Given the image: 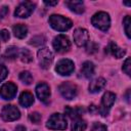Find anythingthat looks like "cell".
<instances>
[{
	"mask_svg": "<svg viewBox=\"0 0 131 131\" xmlns=\"http://www.w3.org/2000/svg\"><path fill=\"white\" fill-rule=\"evenodd\" d=\"M108 49H110L111 53H112L116 58H121V57H123V56L125 55V53H126V51H125L124 49H122L121 47H119V46L117 45V43H115V42H111V43H110Z\"/></svg>",
	"mask_w": 131,
	"mask_h": 131,
	"instance_id": "cell-20",
	"label": "cell"
},
{
	"mask_svg": "<svg viewBox=\"0 0 131 131\" xmlns=\"http://www.w3.org/2000/svg\"><path fill=\"white\" fill-rule=\"evenodd\" d=\"M116 100V95L113 92H105L101 98V107L99 110V112L101 113L102 116H106V114L108 113V110L111 108V106L114 104Z\"/></svg>",
	"mask_w": 131,
	"mask_h": 131,
	"instance_id": "cell-10",
	"label": "cell"
},
{
	"mask_svg": "<svg viewBox=\"0 0 131 131\" xmlns=\"http://www.w3.org/2000/svg\"><path fill=\"white\" fill-rule=\"evenodd\" d=\"M19 57H20V60L23 62H30L33 59V55H32L31 51L27 48H23L19 51Z\"/></svg>",
	"mask_w": 131,
	"mask_h": 131,
	"instance_id": "cell-22",
	"label": "cell"
},
{
	"mask_svg": "<svg viewBox=\"0 0 131 131\" xmlns=\"http://www.w3.org/2000/svg\"><path fill=\"white\" fill-rule=\"evenodd\" d=\"M16 91H17L16 85L11 83V82H8V83L3 84L2 87L0 88V96L3 99L9 100V99H12L15 96Z\"/></svg>",
	"mask_w": 131,
	"mask_h": 131,
	"instance_id": "cell-11",
	"label": "cell"
},
{
	"mask_svg": "<svg viewBox=\"0 0 131 131\" xmlns=\"http://www.w3.org/2000/svg\"><path fill=\"white\" fill-rule=\"evenodd\" d=\"M64 4L74 12L76 13H83L85 10V6L84 3L82 1H76V0H72V1H66Z\"/></svg>",
	"mask_w": 131,
	"mask_h": 131,
	"instance_id": "cell-15",
	"label": "cell"
},
{
	"mask_svg": "<svg viewBox=\"0 0 131 131\" xmlns=\"http://www.w3.org/2000/svg\"><path fill=\"white\" fill-rule=\"evenodd\" d=\"M131 59H130V57H128L126 60H125V62H124V64H123V71L128 75V76H130L131 74Z\"/></svg>",
	"mask_w": 131,
	"mask_h": 131,
	"instance_id": "cell-29",
	"label": "cell"
},
{
	"mask_svg": "<svg viewBox=\"0 0 131 131\" xmlns=\"http://www.w3.org/2000/svg\"><path fill=\"white\" fill-rule=\"evenodd\" d=\"M48 21H49V25L54 30L59 31V32L68 31L73 26V23H72L71 19H69L68 17H64L62 15H59V14H52V15H50Z\"/></svg>",
	"mask_w": 131,
	"mask_h": 131,
	"instance_id": "cell-1",
	"label": "cell"
},
{
	"mask_svg": "<svg viewBox=\"0 0 131 131\" xmlns=\"http://www.w3.org/2000/svg\"><path fill=\"white\" fill-rule=\"evenodd\" d=\"M0 37H1V39H2V41H3V42H6V41H8V39H9V37H10V35H9V32H8L7 30L3 29V30L0 32Z\"/></svg>",
	"mask_w": 131,
	"mask_h": 131,
	"instance_id": "cell-32",
	"label": "cell"
},
{
	"mask_svg": "<svg viewBox=\"0 0 131 131\" xmlns=\"http://www.w3.org/2000/svg\"><path fill=\"white\" fill-rule=\"evenodd\" d=\"M64 113L72 119H78L83 113H84V108L81 107V106H78V107H70V106H67L64 108Z\"/></svg>",
	"mask_w": 131,
	"mask_h": 131,
	"instance_id": "cell-19",
	"label": "cell"
},
{
	"mask_svg": "<svg viewBox=\"0 0 131 131\" xmlns=\"http://www.w3.org/2000/svg\"><path fill=\"white\" fill-rule=\"evenodd\" d=\"M44 3L46 5H48V6H54V5H56L58 3V1H44Z\"/></svg>",
	"mask_w": 131,
	"mask_h": 131,
	"instance_id": "cell-34",
	"label": "cell"
},
{
	"mask_svg": "<svg viewBox=\"0 0 131 131\" xmlns=\"http://www.w3.org/2000/svg\"><path fill=\"white\" fill-rule=\"evenodd\" d=\"M1 117L4 121H7V122L15 121L20 117V113L16 106H14L12 104H7L3 107Z\"/></svg>",
	"mask_w": 131,
	"mask_h": 131,
	"instance_id": "cell-9",
	"label": "cell"
},
{
	"mask_svg": "<svg viewBox=\"0 0 131 131\" xmlns=\"http://www.w3.org/2000/svg\"><path fill=\"white\" fill-rule=\"evenodd\" d=\"M87 127V124L82 119H75V121L72 124V131H85Z\"/></svg>",
	"mask_w": 131,
	"mask_h": 131,
	"instance_id": "cell-21",
	"label": "cell"
},
{
	"mask_svg": "<svg viewBox=\"0 0 131 131\" xmlns=\"http://www.w3.org/2000/svg\"><path fill=\"white\" fill-rule=\"evenodd\" d=\"M74 69H75L74 62L68 58L59 60L55 67V71L57 72V74L61 76H69L74 72Z\"/></svg>",
	"mask_w": 131,
	"mask_h": 131,
	"instance_id": "cell-8",
	"label": "cell"
},
{
	"mask_svg": "<svg viewBox=\"0 0 131 131\" xmlns=\"http://www.w3.org/2000/svg\"><path fill=\"white\" fill-rule=\"evenodd\" d=\"M14 131H26V127L25 126H21V125L16 126V128H15Z\"/></svg>",
	"mask_w": 131,
	"mask_h": 131,
	"instance_id": "cell-35",
	"label": "cell"
},
{
	"mask_svg": "<svg viewBox=\"0 0 131 131\" xmlns=\"http://www.w3.org/2000/svg\"><path fill=\"white\" fill-rule=\"evenodd\" d=\"M67 119L59 113L52 114L46 123V127L51 130H64L67 128Z\"/></svg>",
	"mask_w": 131,
	"mask_h": 131,
	"instance_id": "cell-3",
	"label": "cell"
},
{
	"mask_svg": "<svg viewBox=\"0 0 131 131\" xmlns=\"http://www.w3.org/2000/svg\"><path fill=\"white\" fill-rule=\"evenodd\" d=\"M12 31H13L14 36L16 38H18V39H24L28 34V28L25 25H21V24L13 26Z\"/></svg>",
	"mask_w": 131,
	"mask_h": 131,
	"instance_id": "cell-17",
	"label": "cell"
},
{
	"mask_svg": "<svg viewBox=\"0 0 131 131\" xmlns=\"http://www.w3.org/2000/svg\"><path fill=\"white\" fill-rule=\"evenodd\" d=\"M19 80L25 83L26 85H30L32 82H33V77L31 75L30 72L28 71H23L20 74H19Z\"/></svg>",
	"mask_w": 131,
	"mask_h": 131,
	"instance_id": "cell-23",
	"label": "cell"
},
{
	"mask_svg": "<svg viewBox=\"0 0 131 131\" xmlns=\"http://www.w3.org/2000/svg\"><path fill=\"white\" fill-rule=\"evenodd\" d=\"M39 63L43 69H48L53 60V54L51 50L47 47H43L38 51Z\"/></svg>",
	"mask_w": 131,
	"mask_h": 131,
	"instance_id": "cell-6",
	"label": "cell"
},
{
	"mask_svg": "<svg viewBox=\"0 0 131 131\" xmlns=\"http://www.w3.org/2000/svg\"><path fill=\"white\" fill-rule=\"evenodd\" d=\"M8 13V7L7 6H2L0 7V17H5L6 14Z\"/></svg>",
	"mask_w": 131,
	"mask_h": 131,
	"instance_id": "cell-33",
	"label": "cell"
},
{
	"mask_svg": "<svg viewBox=\"0 0 131 131\" xmlns=\"http://www.w3.org/2000/svg\"><path fill=\"white\" fill-rule=\"evenodd\" d=\"M94 64L91 62V61H85L82 66V69H81V73L82 75L85 77V78H90L93 76L94 74Z\"/></svg>",
	"mask_w": 131,
	"mask_h": 131,
	"instance_id": "cell-18",
	"label": "cell"
},
{
	"mask_svg": "<svg viewBox=\"0 0 131 131\" xmlns=\"http://www.w3.org/2000/svg\"><path fill=\"white\" fill-rule=\"evenodd\" d=\"M36 94H37V97L41 101L47 103V101L50 97V88H49L48 84H46L44 82L39 83L36 86Z\"/></svg>",
	"mask_w": 131,
	"mask_h": 131,
	"instance_id": "cell-13",
	"label": "cell"
},
{
	"mask_svg": "<svg viewBox=\"0 0 131 131\" xmlns=\"http://www.w3.org/2000/svg\"><path fill=\"white\" fill-rule=\"evenodd\" d=\"M59 92L62 95L63 98L66 99H73L77 96L78 94V88L74 83L71 82H63L60 86H59Z\"/></svg>",
	"mask_w": 131,
	"mask_h": 131,
	"instance_id": "cell-5",
	"label": "cell"
},
{
	"mask_svg": "<svg viewBox=\"0 0 131 131\" xmlns=\"http://www.w3.org/2000/svg\"><path fill=\"white\" fill-rule=\"evenodd\" d=\"M91 131H106V126L101 124V123H94L92 128H91Z\"/></svg>",
	"mask_w": 131,
	"mask_h": 131,
	"instance_id": "cell-30",
	"label": "cell"
},
{
	"mask_svg": "<svg viewBox=\"0 0 131 131\" xmlns=\"http://www.w3.org/2000/svg\"><path fill=\"white\" fill-rule=\"evenodd\" d=\"M45 41H46V39H45L44 36H42V35H38V36L33 37V38L30 40L29 43H30L31 45H34V46H40V45L44 44Z\"/></svg>",
	"mask_w": 131,
	"mask_h": 131,
	"instance_id": "cell-25",
	"label": "cell"
},
{
	"mask_svg": "<svg viewBox=\"0 0 131 131\" xmlns=\"http://www.w3.org/2000/svg\"><path fill=\"white\" fill-rule=\"evenodd\" d=\"M53 48L58 53H64L71 48V42L66 35H57L52 42Z\"/></svg>",
	"mask_w": 131,
	"mask_h": 131,
	"instance_id": "cell-4",
	"label": "cell"
},
{
	"mask_svg": "<svg viewBox=\"0 0 131 131\" xmlns=\"http://www.w3.org/2000/svg\"><path fill=\"white\" fill-rule=\"evenodd\" d=\"M19 103L24 107H29L34 103V96L29 91H24L19 95Z\"/></svg>",
	"mask_w": 131,
	"mask_h": 131,
	"instance_id": "cell-16",
	"label": "cell"
},
{
	"mask_svg": "<svg viewBox=\"0 0 131 131\" xmlns=\"http://www.w3.org/2000/svg\"><path fill=\"white\" fill-rule=\"evenodd\" d=\"M34 9H35V4L33 2L25 1V2L20 3L16 7V9L14 11V14L17 17L26 18V17H28V16H30L32 14V12L34 11Z\"/></svg>",
	"mask_w": 131,
	"mask_h": 131,
	"instance_id": "cell-7",
	"label": "cell"
},
{
	"mask_svg": "<svg viewBox=\"0 0 131 131\" xmlns=\"http://www.w3.org/2000/svg\"><path fill=\"white\" fill-rule=\"evenodd\" d=\"M105 80L101 77L94 79L93 81H91V83L89 84V91L92 93H97L99 91H101L104 86H105Z\"/></svg>",
	"mask_w": 131,
	"mask_h": 131,
	"instance_id": "cell-14",
	"label": "cell"
},
{
	"mask_svg": "<svg viewBox=\"0 0 131 131\" xmlns=\"http://www.w3.org/2000/svg\"><path fill=\"white\" fill-rule=\"evenodd\" d=\"M7 74H8V71H7L6 67L3 64H0V82H2L6 78Z\"/></svg>",
	"mask_w": 131,
	"mask_h": 131,
	"instance_id": "cell-31",
	"label": "cell"
},
{
	"mask_svg": "<svg viewBox=\"0 0 131 131\" xmlns=\"http://www.w3.org/2000/svg\"><path fill=\"white\" fill-rule=\"evenodd\" d=\"M29 119H30V121H31L32 123H34V124H39L42 118H41V115H40L39 113L34 112V113H31V114L29 115Z\"/></svg>",
	"mask_w": 131,
	"mask_h": 131,
	"instance_id": "cell-27",
	"label": "cell"
},
{
	"mask_svg": "<svg viewBox=\"0 0 131 131\" xmlns=\"http://www.w3.org/2000/svg\"><path fill=\"white\" fill-rule=\"evenodd\" d=\"M97 50H98V45H97L96 43H94V42H90V43H88V45H87V47H86V51H87V53L93 54V53H95Z\"/></svg>",
	"mask_w": 131,
	"mask_h": 131,
	"instance_id": "cell-28",
	"label": "cell"
},
{
	"mask_svg": "<svg viewBox=\"0 0 131 131\" xmlns=\"http://www.w3.org/2000/svg\"><path fill=\"white\" fill-rule=\"evenodd\" d=\"M18 54V50L15 46H10L8 48H6V51H5V56L9 59H14Z\"/></svg>",
	"mask_w": 131,
	"mask_h": 131,
	"instance_id": "cell-24",
	"label": "cell"
},
{
	"mask_svg": "<svg viewBox=\"0 0 131 131\" xmlns=\"http://www.w3.org/2000/svg\"><path fill=\"white\" fill-rule=\"evenodd\" d=\"M91 23L92 25L101 30V31H107L110 29V26H111V18H110V15L108 13L104 12V11H99V12H96L92 18H91Z\"/></svg>",
	"mask_w": 131,
	"mask_h": 131,
	"instance_id": "cell-2",
	"label": "cell"
},
{
	"mask_svg": "<svg viewBox=\"0 0 131 131\" xmlns=\"http://www.w3.org/2000/svg\"><path fill=\"white\" fill-rule=\"evenodd\" d=\"M123 24H124V28H125V33L127 35L128 38H130V25H131V17L129 15L125 16L124 20H123Z\"/></svg>",
	"mask_w": 131,
	"mask_h": 131,
	"instance_id": "cell-26",
	"label": "cell"
},
{
	"mask_svg": "<svg viewBox=\"0 0 131 131\" xmlns=\"http://www.w3.org/2000/svg\"><path fill=\"white\" fill-rule=\"evenodd\" d=\"M73 37H74L75 43H76L78 46H80V47L85 46V45L88 43V41H89V34H88L87 30L82 29V28L76 29L75 32H74Z\"/></svg>",
	"mask_w": 131,
	"mask_h": 131,
	"instance_id": "cell-12",
	"label": "cell"
},
{
	"mask_svg": "<svg viewBox=\"0 0 131 131\" xmlns=\"http://www.w3.org/2000/svg\"><path fill=\"white\" fill-rule=\"evenodd\" d=\"M0 131H5V130L4 129H0Z\"/></svg>",
	"mask_w": 131,
	"mask_h": 131,
	"instance_id": "cell-36",
	"label": "cell"
}]
</instances>
